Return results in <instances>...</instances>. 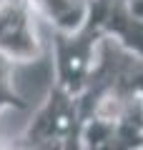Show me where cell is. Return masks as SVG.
I'll return each mask as SVG.
<instances>
[{"label": "cell", "mask_w": 143, "mask_h": 150, "mask_svg": "<svg viewBox=\"0 0 143 150\" xmlns=\"http://www.w3.org/2000/svg\"><path fill=\"white\" fill-rule=\"evenodd\" d=\"M108 0H88L85 18L75 30H53V58H55V85L78 98L93 70L95 53L103 35Z\"/></svg>", "instance_id": "1"}, {"label": "cell", "mask_w": 143, "mask_h": 150, "mask_svg": "<svg viewBox=\"0 0 143 150\" xmlns=\"http://www.w3.org/2000/svg\"><path fill=\"white\" fill-rule=\"evenodd\" d=\"M80 130V108L78 98L63 90L60 85H50L48 98L23 133L25 148H43V145H63L70 135Z\"/></svg>", "instance_id": "2"}, {"label": "cell", "mask_w": 143, "mask_h": 150, "mask_svg": "<svg viewBox=\"0 0 143 150\" xmlns=\"http://www.w3.org/2000/svg\"><path fill=\"white\" fill-rule=\"evenodd\" d=\"M40 53L35 10L25 0H0V55L10 63H33Z\"/></svg>", "instance_id": "3"}, {"label": "cell", "mask_w": 143, "mask_h": 150, "mask_svg": "<svg viewBox=\"0 0 143 150\" xmlns=\"http://www.w3.org/2000/svg\"><path fill=\"white\" fill-rule=\"evenodd\" d=\"M103 35L143 60V18H136L128 10L126 0H108Z\"/></svg>", "instance_id": "4"}, {"label": "cell", "mask_w": 143, "mask_h": 150, "mask_svg": "<svg viewBox=\"0 0 143 150\" xmlns=\"http://www.w3.org/2000/svg\"><path fill=\"white\" fill-rule=\"evenodd\" d=\"M25 3L40 15H45L55 30H75L88 10V0H25Z\"/></svg>", "instance_id": "5"}, {"label": "cell", "mask_w": 143, "mask_h": 150, "mask_svg": "<svg viewBox=\"0 0 143 150\" xmlns=\"http://www.w3.org/2000/svg\"><path fill=\"white\" fill-rule=\"evenodd\" d=\"M30 103L13 85V63L0 55V112L3 110H28Z\"/></svg>", "instance_id": "6"}, {"label": "cell", "mask_w": 143, "mask_h": 150, "mask_svg": "<svg viewBox=\"0 0 143 150\" xmlns=\"http://www.w3.org/2000/svg\"><path fill=\"white\" fill-rule=\"evenodd\" d=\"M60 150H85L83 143H80V130H78L75 135H70V138L65 140L63 145H60Z\"/></svg>", "instance_id": "7"}, {"label": "cell", "mask_w": 143, "mask_h": 150, "mask_svg": "<svg viewBox=\"0 0 143 150\" xmlns=\"http://www.w3.org/2000/svg\"><path fill=\"white\" fill-rule=\"evenodd\" d=\"M3 148H5V145H3V143H0V150H3Z\"/></svg>", "instance_id": "8"}, {"label": "cell", "mask_w": 143, "mask_h": 150, "mask_svg": "<svg viewBox=\"0 0 143 150\" xmlns=\"http://www.w3.org/2000/svg\"><path fill=\"white\" fill-rule=\"evenodd\" d=\"M3 150H8V148H3Z\"/></svg>", "instance_id": "9"}, {"label": "cell", "mask_w": 143, "mask_h": 150, "mask_svg": "<svg viewBox=\"0 0 143 150\" xmlns=\"http://www.w3.org/2000/svg\"><path fill=\"white\" fill-rule=\"evenodd\" d=\"M141 150H143V148H141Z\"/></svg>", "instance_id": "10"}]
</instances>
